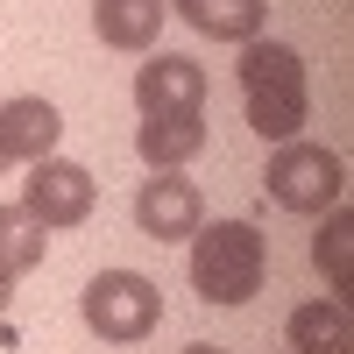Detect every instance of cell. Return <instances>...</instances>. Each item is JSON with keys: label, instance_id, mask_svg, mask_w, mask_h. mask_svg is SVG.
Wrapping results in <instances>:
<instances>
[{"label": "cell", "instance_id": "5bb4252c", "mask_svg": "<svg viewBox=\"0 0 354 354\" xmlns=\"http://www.w3.org/2000/svg\"><path fill=\"white\" fill-rule=\"evenodd\" d=\"M43 255H50V234L28 220L21 205H0V270L28 277V270H43Z\"/></svg>", "mask_w": 354, "mask_h": 354}, {"label": "cell", "instance_id": "4fadbf2b", "mask_svg": "<svg viewBox=\"0 0 354 354\" xmlns=\"http://www.w3.org/2000/svg\"><path fill=\"white\" fill-rule=\"evenodd\" d=\"M312 262L326 270L333 290L354 283V213L347 205H333V213H319V234H312Z\"/></svg>", "mask_w": 354, "mask_h": 354}, {"label": "cell", "instance_id": "9c48e42d", "mask_svg": "<svg viewBox=\"0 0 354 354\" xmlns=\"http://www.w3.org/2000/svg\"><path fill=\"white\" fill-rule=\"evenodd\" d=\"M163 8L213 43H255L262 21H270V0H163Z\"/></svg>", "mask_w": 354, "mask_h": 354}, {"label": "cell", "instance_id": "e0dca14e", "mask_svg": "<svg viewBox=\"0 0 354 354\" xmlns=\"http://www.w3.org/2000/svg\"><path fill=\"white\" fill-rule=\"evenodd\" d=\"M8 163H15V156H8V149H0V170H8Z\"/></svg>", "mask_w": 354, "mask_h": 354}, {"label": "cell", "instance_id": "8992f818", "mask_svg": "<svg viewBox=\"0 0 354 354\" xmlns=\"http://www.w3.org/2000/svg\"><path fill=\"white\" fill-rule=\"evenodd\" d=\"M135 227L149 234V241H192V234L205 227V198L192 177H177V170H149L142 177V192H135Z\"/></svg>", "mask_w": 354, "mask_h": 354}, {"label": "cell", "instance_id": "3957f363", "mask_svg": "<svg viewBox=\"0 0 354 354\" xmlns=\"http://www.w3.org/2000/svg\"><path fill=\"white\" fill-rule=\"evenodd\" d=\"M262 192H270L283 213H333L340 192H347V163L340 149H326V142H277L270 170H262Z\"/></svg>", "mask_w": 354, "mask_h": 354}, {"label": "cell", "instance_id": "52a82bcc", "mask_svg": "<svg viewBox=\"0 0 354 354\" xmlns=\"http://www.w3.org/2000/svg\"><path fill=\"white\" fill-rule=\"evenodd\" d=\"M135 106L142 121L149 113H205V64L156 50L149 64H135Z\"/></svg>", "mask_w": 354, "mask_h": 354}, {"label": "cell", "instance_id": "5b68a950", "mask_svg": "<svg viewBox=\"0 0 354 354\" xmlns=\"http://www.w3.org/2000/svg\"><path fill=\"white\" fill-rule=\"evenodd\" d=\"M93 198H100L93 170L71 163V156H43V163H28V177H21V213L36 220L43 234L85 227V220H93Z\"/></svg>", "mask_w": 354, "mask_h": 354}, {"label": "cell", "instance_id": "7a4b0ae2", "mask_svg": "<svg viewBox=\"0 0 354 354\" xmlns=\"http://www.w3.org/2000/svg\"><path fill=\"white\" fill-rule=\"evenodd\" d=\"M270 277V241L248 220H213L192 234V290L205 305H248Z\"/></svg>", "mask_w": 354, "mask_h": 354}, {"label": "cell", "instance_id": "30bf717a", "mask_svg": "<svg viewBox=\"0 0 354 354\" xmlns=\"http://www.w3.org/2000/svg\"><path fill=\"white\" fill-rule=\"evenodd\" d=\"M135 149H142L149 170H185L205 149V113H149L135 128Z\"/></svg>", "mask_w": 354, "mask_h": 354}, {"label": "cell", "instance_id": "277c9868", "mask_svg": "<svg viewBox=\"0 0 354 354\" xmlns=\"http://www.w3.org/2000/svg\"><path fill=\"white\" fill-rule=\"evenodd\" d=\"M78 319H85L100 340L135 347V340L156 333V319H163V290H156L149 277H135V270H100L93 283L78 290Z\"/></svg>", "mask_w": 354, "mask_h": 354}, {"label": "cell", "instance_id": "8fae6325", "mask_svg": "<svg viewBox=\"0 0 354 354\" xmlns=\"http://www.w3.org/2000/svg\"><path fill=\"white\" fill-rule=\"evenodd\" d=\"M170 8L163 0H93V28L106 50H156Z\"/></svg>", "mask_w": 354, "mask_h": 354}, {"label": "cell", "instance_id": "ba28073f", "mask_svg": "<svg viewBox=\"0 0 354 354\" xmlns=\"http://www.w3.org/2000/svg\"><path fill=\"white\" fill-rule=\"evenodd\" d=\"M57 142H64V113H57L50 100L21 93V100L0 106V149H8L15 163H43V156H57Z\"/></svg>", "mask_w": 354, "mask_h": 354}, {"label": "cell", "instance_id": "9a60e30c", "mask_svg": "<svg viewBox=\"0 0 354 354\" xmlns=\"http://www.w3.org/2000/svg\"><path fill=\"white\" fill-rule=\"evenodd\" d=\"M8 305H15V277L0 270V312H8Z\"/></svg>", "mask_w": 354, "mask_h": 354}, {"label": "cell", "instance_id": "6da1fadb", "mask_svg": "<svg viewBox=\"0 0 354 354\" xmlns=\"http://www.w3.org/2000/svg\"><path fill=\"white\" fill-rule=\"evenodd\" d=\"M241 93H248V128L262 142H298V128L312 121V85H305V57L290 43L255 36L241 43Z\"/></svg>", "mask_w": 354, "mask_h": 354}, {"label": "cell", "instance_id": "2e32d148", "mask_svg": "<svg viewBox=\"0 0 354 354\" xmlns=\"http://www.w3.org/2000/svg\"><path fill=\"white\" fill-rule=\"evenodd\" d=\"M185 354H227V347H213V340H192V347H185Z\"/></svg>", "mask_w": 354, "mask_h": 354}, {"label": "cell", "instance_id": "7c38bea8", "mask_svg": "<svg viewBox=\"0 0 354 354\" xmlns=\"http://www.w3.org/2000/svg\"><path fill=\"white\" fill-rule=\"evenodd\" d=\"M283 340L298 347V354H354V319H347L340 298H312V305L290 312Z\"/></svg>", "mask_w": 354, "mask_h": 354}]
</instances>
